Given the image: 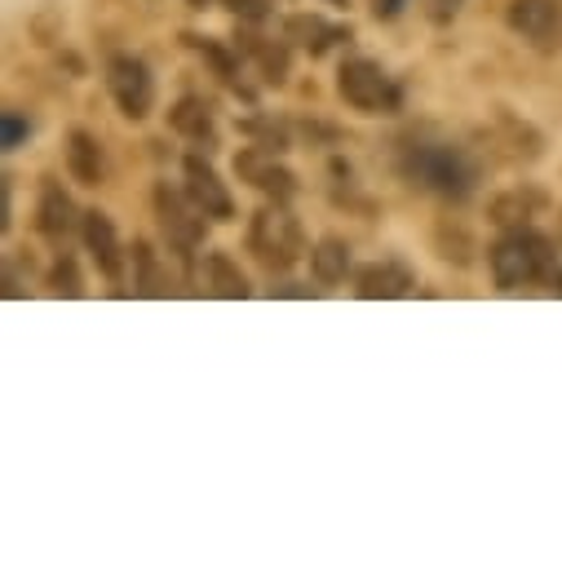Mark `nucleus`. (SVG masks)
I'll use <instances>...</instances> for the list:
<instances>
[{
	"label": "nucleus",
	"mask_w": 562,
	"mask_h": 562,
	"mask_svg": "<svg viewBox=\"0 0 562 562\" xmlns=\"http://www.w3.org/2000/svg\"><path fill=\"white\" fill-rule=\"evenodd\" d=\"M80 235H85V248H89V257L98 261V270H102L106 279H120V274H124V252H120V235H115L111 217L98 213V209L85 213Z\"/></svg>",
	"instance_id": "9b49d317"
},
{
	"label": "nucleus",
	"mask_w": 562,
	"mask_h": 562,
	"mask_svg": "<svg viewBox=\"0 0 562 562\" xmlns=\"http://www.w3.org/2000/svg\"><path fill=\"white\" fill-rule=\"evenodd\" d=\"M182 178H187V195L195 200V209H200L209 222H231V217H235V200H231L226 182L213 173V165H209V160L187 156Z\"/></svg>",
	"instance_id": "6e6552de"
},
{
	"label": "nucleus",
	"mask_w": 562,
	"mask_h": 562,
	"mask_svg": "<svg viewBox=\"0 0 562 562\" xmlns=\"http://www.w3.org/2000/svg\"><path fill=\"white\" fill-rule=\"evenodd\" d=\"M509 27L536 54H562V0H509Z\"/></svg>",
	"instance_id": "0eeeda50"
},
{
	"label": "nucleus",
	"mask_w": 562,
	"mask_h": 562,
	"mask_svg": "<svg viewBox=\"0 0 562 562\" xmlns=\"http://www.w3.org/2000/svg\"><path fill=\"white\" fill-rule=\"evenodd\" d=\"M187 5H191V10H204V5H209V0H187Z\"/></svg>",
	"instance_id": "bb28decb"
},
{
	"label": "nucleus",
	"mask_w": 562,
	"mask_h": 562,
	"mask_svg": "<svg viewBox=\"0 0 562 562\" xmlns=\"http://www.w3.org/2000/svg\"><path fill=\"white\" fill-rule=\"evenodd\" d=\"M133 266H137V293H147V297H160L165 289H169V279H160V266H156V252H151V244H143L137 239L133 244Z\"/></svg>",
	"instance_id": "412c9836"
},
{
	"label": "nucleus",
	"mask_w": 562,
	"mask_h": 562,
	"mask_svg": "<svg viewBox=\"0 0 562 562\" xmlns=\"http://www.w3.org/2000/svg\"><path fill=\"white\" fill-rule=\"evenodd\" d=\"M106 89H111L115 106L128 120H147L151 106H156V76L143 58H133V54H115L106 63Z\"/></svg>",
	"instance_id": "423d86ee"
},
{
	"label": "nucleus",
	"mask_w": 562,
	"mask_h": 562,
	"mask_svg": "<svg viewBox=\"0 0 562 562\" xmlns=\"http://www.w3.org/2000/svg\"><path fill=\"white\" fill-rule=\"evenodd\" d=\"M156 213H160V231H165L169 248H173L182 261H191L195 248L204 244V222H209V217L195 209V200H191L187 191H173L169 182L156 187Z\"/></svg>",
	"instance_id": "39448f33"
},
{
	"label": "nucleus",
	"mask_w": 562,
	"mask_h": 562,
	"mask_svg": "<svg viewBox=\"0 0 562 562\" xmlns=\"http://www.w3.org/2000/svg\"><path fill=\"white\" fill-rule=\"evenodd\" d=\"M248 252L266 266V270H293L306 252V235H302V222L289 213V204H266L252 226H248Z\"/></svg>",
	"instance_id": "7ed1b4c3"
},
{
	"label": "nucleus",
	"mask_w": 562,
	"mask_h": 562,
	"mask_svg": "<svg viewBox=\"0 0 562 562\" xmlns=\"http://www.w3.org/2000/svg\"><path fill=\"white\" fill-rule=\"evenodd\" d=\"M403 5H407V0H376V19H394Z\"/></svg>",
	"instance_id": "a878e982"
},
{
	"label": "nucleus",
	"mask_w": 562,
	"mask_h": 562,
	"mask_svg": "<svg viewBox=\"0 0 562 562\" xmlns=\"http://www.w3.org/2000/svg\"><path fill=\"white\" fill-rule=\"evenodd\" d=\"M465 10V0H426V14H430V23H452L457 14Z\"/></svg>",
	"instance_id": "393cba45"
},
{
	"label": "nucleus",
	"mask_w": 562,
	"mask_h": 562,
	"mask_svg": "<svg viewBox=\"0 0 562 562\" xmlns=\"http://www.w3.org/2000/svg\"><path fill=\"white\" fill-rule=\"evenodd\" d=\"M311 270H315L319 284H341L350 274V248L341 239H319L311 252Z\"/></svg>",
	"instance_id": "a211bd4d"
},
{
	"label": "nucleus",
	"mask_w": 562,
	"mask_h": 562,
	"mask_svg": "<svg viewBox=\"0 0 562 562\" xmlns=\"http://www.w3.org/2000/svg\"><path fill=\"white\" fill-rule=\"evenodd\" d=\"M416 289V274L407 261L398 257H385V261H368L359 274H355V293L368 297V302H394V297H407Z\"/></svg>",
	"instance_id": "1a4fd4ad"
},
{
	"label": "nucleus",
	"mask_w": 562,
	"mask_h": 562,
	"mask_svg": "<svg viewBox=\"0 0 562 562\" xmlns=\"http://www.w3.org/2000/svg\"><path fill=\"white\" fill-rule=\"evenodd\" d=\"M398 169L412 187L443 200H470L479 187V165L448 143H407L398 156Z\"/></svg>",
	"instance_id": "f03ea898"
},
{
	"label": "nucleus",
	"mask_w": 562,
	"mask_h": 562,
	"mask_svg": "<svg viewBox=\"0 0 562 562\" xmlns=\"http://www.w3.org/2000/svg\"><path fill=\"white\" fill-rule=\"evenodd\" d=\"M49 284H54V293H67V297H80V274H76V266H71V257H63V261L54 266V274H49Z\"/></svg>",
	"instance_id": "5701e85b"
},
{
	"label": "nucleus",
	"mask_w": 562,
	"mask_h": 562,
	"mask_svg": "<svg viewBox=\"0 0 562 562\" xmlns=\"http://www.w3.org/2000/svg\"><path fill=\"white\" fill-rule=\"evenodd\" d=\"M239 178H248L261 195L279 200V204H289L297 195V178L284 169V165H274V151H261V147H248L239 160H235Z\"/></svg>",
	"instance_id": "9d476101"
},
{
	"label": "nucleus",
	"mask_w": 562,
	"mask_h": 562,
	"mask_svg": "<svg viewBox=\"0 0 562 562\" xmlns=\"http://www.w3.org/2000/svg\"><path fill=\"white\" fill-rule=\"evenodd\" d=\"M36 226H41V235H45V239H54V244H63V239L76 231V204H71V195H67L54 178H49V182H45V191H41Z\"/></svg>",
	"instance_id": "4468645a"
},
{
	"label": "nucleus",
	"mask_w": 562,
	"mask_h": 562,
	"mask_svg": "<svg viewBox=\"0 0 562 562\" xmlns=\"http://www.w3.org/2000/svg\"><path fill=\"white\" fill-rule=\"evenodd\" d=\"M209 289H213V297H231V302L252 293L248 279L239 274V266L226 252H209Z\"/></svg>",
	"instance_id": "6ab92c4d"
},
{
	"label": "nucleus",
	"mask_w": 562,
	"mask_h": 562,
	"mask_svg": "<svg viewBox=\"0 0 562 562\" xmlns=\"http://www.w3.org/2000/svg\"><path fill=\"white\" fill-rule=\"evenodd\" d=\"M284 32H289V41L302 45L311 58H324L328 49H337L341 41H350V27L328 23V19H319V14H293V19L284 23Z\"/></svg>",
	"instance_id": "f8f14e48"
},
{
	"label": "nucleus",
	"mask_w": 562,
	"mask_h": 562,
	"mask_svg": "<svg viewBox=\"0 0 562 562\" xmlns=\"http://www.w3.org/2000/svg\"><path fill=\"white\" fill-rule=\"evenodd\" d=\"M235 49H239L244 58H252V63H257V71H261V80H266V85H284V80H289V45L266 41V36H257V32L239 27V32H235Z\"/></svg>",
	"instance_id": "ddd939ff"
},
{
	"label": "nucleus",
	"mask_w": 562,
	"mask_h": 562,
	"mask_svg": "<svg viewBox=\"0 0 562 562\" xmlns=\"http://www.w3.org/2000/svg\"><path fill=\"white\" fill-rule=\"evenodd\" d=\"M222 5L244 23H266V14H270V0H222Z\"/></svg>",
	"instance_id": "b1692460"
},
{
	"label": "nucleus",
	"mask_w": 562,
	"mask_h": 562,
	"mask_svg": "<svg viewBox=\"0 0 562 562\" xmlns=\"http://www.w3.org/2000/svg\"><path fill=\"white\" fill-rule=\"evenodd\" d=\"M67 169H71V178H76L80 187H98V182H102L106 165H102L98 137H89L85 128H76V133L67 137Z\"/></svg>",
	"instance_id": "dca6fc26"
},
{
	"label": "nucleus",
	"mask_w": 562,
	"mask_h": 562,
	"mask_svg": "<svg viewBox=\"0 0 562 562\" xmlns=\"http://www.w3.org/2000/svg\"><path fill=\"white\" fill-rule=\"evenodd\" d=\"M182 41H187V45H191L200 58H209V67L217 71V80H222L226 89H235V93L252 98V89L244 85V63H239L244 54H239V49H235V54H226L222 45H213V41H200V36H182Z\"/></svg>",
	"instance_id": "f3484780"
},
{
	"label": "nucleus",
	"mask_w": 562,
	"mask_h": 562,
	"mask_svg": "<svg viewBox=\"0 0 562 562\" xmlns=\"http://www.w3.org/2000/svg\"><path fill=\"white\" fill-rule=\"evenodd\" d=\"M328 5H337V10H346V5H350V0H328Z\"/></svg>",
	"instance_id": "cd10ccee"
},
{
	"label": "nucleus",
	"mask_w": 562,
	"mask_h": 562,
	"mask_svg": "<svg viewBox=\"0 0 562 562\" xmlns=\"http://www.w3.org/2000/svg\"><path fill=\"white\" fill-rule=\"evenodd\" d=\"M337 93H341L355 111H363V115H398V111H403V89H398V80H394L381 63H372V58H350V63H341V71H337Z\"/></svg>",
	"instance_id": "20e7f679"
},
{
	"label": "nucleus",
	"mask_w": 562,
	"mask_h": 562,
	"mask_svg": "<svg viewBox=\"0 0 562 562\" xmlns=\"http://www.w3.org/2000/svg\"><path fill=\"white\" fill-rule=\"evenodd\" d=\"M27 133H32V124H27L19 111H5V115H0V147H5V151H19Z\"/></svg>",
	"instance_id": "4be33fe9"
},
{
	"label": "nucleus",
	"mask_w": 562,
	"mask_h": 562,
	"mask_svg": "<svg viewBox=\"0 0 562 562\" xmlns=\"http://www.w3.org/2000/svg\"><path fill=\"white\" fill-rule=\"evenodd\" d=\"M169 124L182 133V137H191L195 147H213L217 143V124H213V106L204 102V98H182L173 111H169Z\"/></svg>",
	"instance_id": "2eb2a0df"
},
{
	"label": "nucleus",
	"mask_w": 562,
	"mask_h": 562,
	"mask_svg": "<svg viewBox=\"0 0 562 562\" xmlns=\"http://www.w3.org/2000/svg\"><path fill=\"white\" fill-rule=\"evenodd\" d=\"M492 261V279L501 293H549L562 297V257L553 248V239H544L531 226H514L509 235H501L487 252Z\"/></svg>",
	"instance_id": "f257e3e1"
},
{
	"label": "nucleus",
	"mask_w": 562,
	"mask_h": 562,
	"mask_svg": "<svg viewBox=\"0 0 562 562\" xmlns=\"http://www.w3.org/2000/svg\"><path fill=\"white\" fill-rule=\"evenodd\" d=\"M544 209V195L540 191H509V195H501L496 204H492V222L496 226H522L531 213H540Z\"/></svg>",
	"instance_id": "aec40b11"
}]
</instances>
